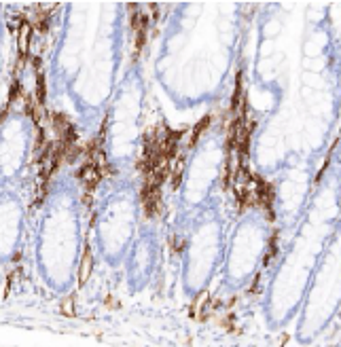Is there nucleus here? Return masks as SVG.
Wrapping results in <instances>:
<instances>
[{
	"label": "nucleus",
	"instance_id": "f03ea898",
	"mask_svg": "<svg viewBox=\"0 0 341 347\" xmlns=\"http://www.w3.org/2000/svg\"><path fill=\"white\" fill-rule=\"evenodd\" d=\"M91 267H93L91 250H89V246H85V250H83V260H81V269H79V280H81V284H85V282L89 280V275H91Z\"/></svg>",
	"mask_w": 341,
	"mask_h": 347
},
{
	"label": "nucleus",
	"instance_id": "20e7f679",
	"mask_svg": "<svg viewBox=\"0 0 341 347\" xmlns=\"http://www.w3.org/2000/svg\"><path fill=\"white\" fill-rule=\"evenodd\" d=\"M210 127V117H204L202 121H199V123L195 125V130H193V136H191V146L193 144H197V140H199V136H202V133L205 131Z\"/></svg>",
	"mask_w": 341,
	"mask_h": 347
},
{
	"label": "nucleus",
	"instance_id": "7ed1b4c3",
	"mask_svg": "<svg viewBox=\"0 0 341 347\" xmlns=\"http://www.w3.org/2000/svg\"><path fill=\"white\" fill-rule=\"evenodd\" d=\"M242 72H237L235 74V91H233V98H231V110H237V108H240V104H242Z\"/></svg>",
	"mask_w": 341,
	"mask_h": 347
},
{
	"label": "nucleus",
	"instance_id": "0eeeda50",
	"mask_svg": "<svg viewBox=\"0 0 341 347\" xmlns=\"http://www.w3.org/2000/svg\"><path fill=\"white\" fill-rule=\"evenodd\" d=\"M15 95H19V83H13V87H11V98H9V102H11V100H15Z\"/></svg>",
	"mask_w": 341,
	"mask_h": 347
},
{
	"label": "nucleus",
	"instance_id": "39448f33",
	"mask_svg": "<svg viewBox=\"0 0 341 347\" xmlns=\"http://www.w3.org/2000/svg\"><path fill=\"white\" fill-rule=\"evenodd\" d=\"M182 168H184V159L178 157V161H176V165H174V170H170V174L174 176V182H172L174 189H178V184H180V178H182Z\"/></svg>",
	"mask_w": 341,
	"mask_h": 347
},
{
	"label": "nucleus",
	"instance_id": "f257e3e1",
	"mask_svg": "<svg viewBox=\"0 0 341 347\" xmlns=\"http://www.w3.org/2000/svg\"><path fill=\"white\" fill-rule=\"evenodd\" d=\"M30 38H32V25L28 22L22 19V30L17 34V43H19V55L25 57L30 51Z\"/></svg>",
	"mask_w": 341,
	"mask_h": 347
},
{
	"label": "nucleus",
	"instance_id": "423d86ee",
	"mask_svg": "<svg viewBox=\"0 0 341 347\" xmlns=\"http://www.w3.org/2000/svg\"><path fill=\"white\" fill-rule=\"evenodd\" d=\"M45 93H47V87H45V74L38 72V81H36V102L38 104L45 102Z\"/></svg>",
	"mask_w": 341,
	"mask_h": 347
}]
</instances>
